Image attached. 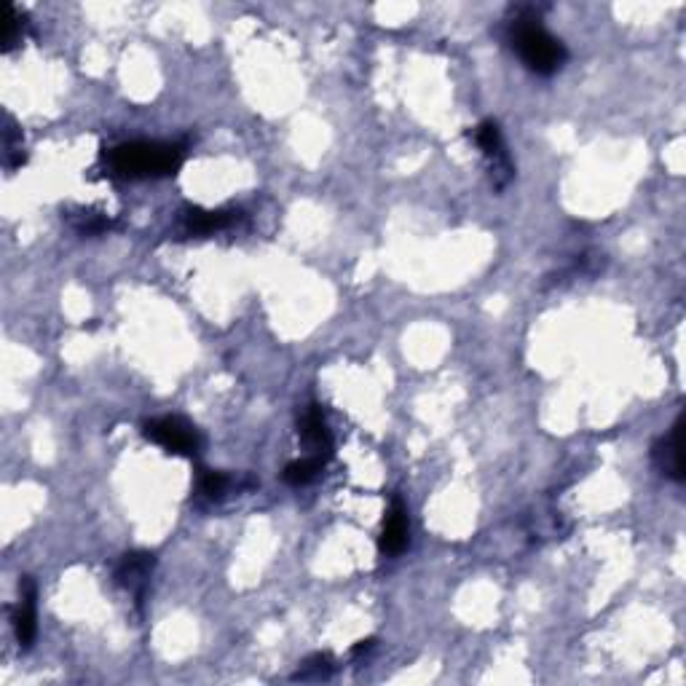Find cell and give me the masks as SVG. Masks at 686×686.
<instances>
[{"label": "cell", "mask_w": 686, "mask_h": 686, "mask_svg": "<svg viewBox=\"0 0 686 686\" xmlns=\"http://www.w3.org/2000/svg\"><path fill=\"white\" fill-rule=\"evenodd\" d=\"M27 30V17L19 9L9 6V22H6V35H3V51H11L22 43Z\"/></svg>", "instance_id": "obj_15"}, {"label": "cell", "mask_w": 686, "mask_h": 686, "mask_svg": "<svg viewBox=\"0 0 686 686\" xmlns=\"http://www.w3.org/2000/svg\"><path fill=\"white\" fill-rule=\"evenodd\" d=\"M510 43L523 65L536 76H553L569 57L566 46L544 30L534 9L518 11L515 19H510Z\"/></svg>", "instance_id": "obj_1"}, {"label": "cell", "mask_w": 686, "mask_h": 686, "mask_svg": "<svg viewBox=\"0 0 686 686\" xmlns=\"http://www.w3.org/2000/svg\"><path fill=\"white\" fill-rule=\"evenodd\" d=\"M322 467H325V461L317 459V456H309V459H301V461H293V464H287L285 469V480L290 483V486H309L311 480L322 472Z\"/></svg>", "instance_id": "obj_13"}, {"label": "cell", "mask_w": 686, "mask_h": 686, "mask_svg": "<svg viewBox=\"0 0 686 686\" xmlns=\"http://www.w3.org/2000/svg\"><path fill=\"white\" fill-rule=\"evenodd\" d=\"M35 582L30 577H22L19 582V603L14 609V617H11V625H14V636H17L19 646L27 649L33 644L35 638Z\"/></svg>", "instance_id": "obj_8"}, {"label": "cell", "mask_w": 686, "mask_h": 686, "mask_svg": "<svg viewBox=\"0 0 686 686\" xmlns=\"http://www.w3.org/2000/svg\"><path fill=\"white\" fill-rule=\"evenodd\" d=\"M183 164V145L124 143L110 151V169L121 177L175 175Z\"/></svg>", "instance_id": "obj_2"}, {"label": "cell", "mask_w": 686, "mask_h": 686, "mask_svg": "<svg viewBox=\"0 0 686 686\" xmlns=\"http://www.w3.org/2000/svg\"><path fill=\"white\" fill-rule=\"evenodd\" d=\"M652 459L665 477L676 480V483L684 480V419H678L668 435L657 440Z\"/></svg>", "instance_id": "obj_5"}, {"label": "cell", "mask_w": 686, "mask_h": 686, "mask_svg": "<svg viewBox=\"0 0 686 686\" xmlns=\"http://www.w3.org/2000/svg\"><path fill=\"white\" fill-rule=\"evenodd\" d=\"M145 437L177 456H196L201 451L199 429L180 416H164L145 424Z\"/></svg>", "instance_id": "obj_3"}, {"label": "cell", "mask_w": 686, "mask_h": 686, "mask_svg": "<svg viewBox=\"0 0 686 686\" xmlns=\"http://www.w3.org/2000/svg\"><path fill=\"white\" fill-rule=\"evenodd\" d=\"M25 159L22 129L14 124V118L6 116V126H3V164H6V169H19L25 164Z\"/></svg>", "instance_id": "obj_11"}, {"label": "cell", "mask_w": 686, "mask_h": 686, "mask_svg": "<svg viewBox=\"0 0 686 686\" xmlns=\"http://www.w3.org/2000/svg\"><path fill=\"white\" fill-rule=\"evenodd\" d=\"M408 510L400 499H394L389 512L384 518V531H381V553L384 555H400L408 547Z\"/></svg>", "instance_id": "obj_10"}, {"label": "cell", "mask_w": 686, "mask_h": 686, "mask_svg": "<svg viewBox=\"0 0 686 686\" xmlns=\"http://www.w3.org/2000/svg\"><path fill=\"white\" fill-rule=\"evenodd\" d=\"M333 673V660L330 654H314L303 662V668L295 673V681H325Z\"/></svg>", "instance_id": "obj_14"}, {"label": "cell", "mask_w": 686, "mask_h": 686, "mask_svg": "<svg viewBox=\"0 0 686 686\" xmlns=\"http://www.w3.org/2000/svg\"><path fill=\"white\" fill-rule=\"evenodd\" d=\"M239 220V212L231 210H201V207H185L180 212V226L188 236H207L218 234L223 228L234 226Z\"/></svg>", "instance_id": "obj_7"}, {"label": "cell", "mask_w": 686, "mask_h": 686, "mask_svg": "<svg viewBox=\"0 0 686 686\" xmlns=\"http://www.w3.org/2000/svg\"><path fill=\"white\" fill-rule=\"evenodd\" d=\"M228 486H231V480H228V475H223V472H210V469L201 472L199 491L207 496V499H223Z\"/></svg>", "instance_id": "obj_16"}, {"label": "cell", "mask_w": 686, "mask_h": 686, "mask_svg": "<svg viewBox=\"0 0 686 686\" xmlns=\"http://www.w3.org/2000/svg\"><path fill=\"white\" fill-rule=\"evenodd\" d=\"M153 555L151 553H126L116 569V582L126 590H132L137 598H143L145 585L151 579Z\"/></svg>", "instance_id": "obj_9"}, {"label": "cell", "mask_w": 686, "mask_h": 686, "mask_svg": "<svg viewBox=\"0 0 686 686\" xmlns=\"http://www.w3.org/2000/svg\"><path fill=\"white\" fill-rule=\"evenodd\" d=\"M475 143L488 159V169H491L494 185L496 188H504L512 180V175H515V169H512V161L507 156V148H504V137L499 124L496 121H483L475 129Z\"/></svg>", "instance_id": "obj_4"}, {"label": "cell", "mask_w": 686, "mask_h": 686, "mask_svg": "<svg viewBox=\"0 0 686 686\" xmlns=\"http://www.w3.org/2000/svg\"><path fill=\"white\" fill-rule=\"evenodd\" d=\"M65 218L70 226L76 228L78 234H84V236L105 234V231L110 228V220L94 210H67Z\"/></svg>", "instance_id": "obj_12"}, {"label": "cell", "mask_w": 686, "mask_h": 686, "mask_svg": "<svg viewBox=\"0 0 686 686\" xmlns=\"http://www.w3.org/2000/svg\"><path fill=\"white\" fill-rule=\"evenodd\" d=\"M298 432H301L303 445L309 448L311 456H317L322 461L330 456V451H333V435L327 429V419L319 405H309L306 408V413L301 416V424H298Z\"/></svg>", "instance_id": "obj_6"}]
</instances>
